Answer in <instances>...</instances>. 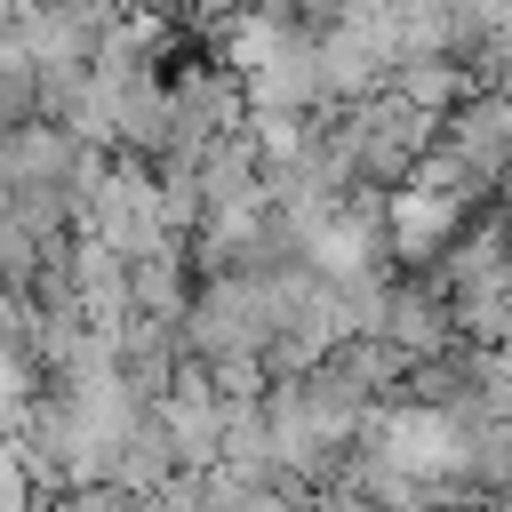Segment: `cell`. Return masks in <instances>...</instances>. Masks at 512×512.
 I'll use <instances>...</instances> for the list:
<instances>
[{
    "mask_svg": "<svg viewBox=\"0 0 512 512\" xmlns=\"http://www.w3.org/2000/svg\"><path fill=\"white\" fill-rule=\"evenodd\" d=\"M464 176H472L464 160H448V168H440V160L416 168V176L384 200V240H392L400 256H432V248L456 232V216H464V192H456Z\"/></svg>",
    "mask_w": 512,
    "mask_h": 512,
    "instance_id": "cell-2",
    "label": "cell"
},
{
    "mask_svg": "<svg viewBox=\"0 0 512 512\" xmlns=\"http://www.w3.org/2000/svg\"><path fill=\"white\" fill-rule=\"evenodd\" d=\"M472 464V432L448 416V408H392L384 424H376V464H368V480H376V496L392 488V496H408V488H432V480H448V472H464Z\"/></svg>",
    "mask_w": 512,
    "mask_h": 512,
    "instance_id": "cell-1",
    "label": "cell"
}]
</instances>
